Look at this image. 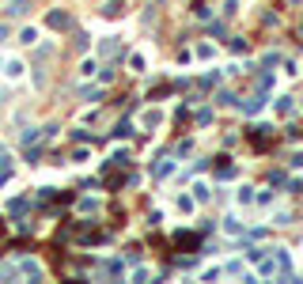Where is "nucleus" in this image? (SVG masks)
<instances>
[{
    "instance_id": "0eeeda50",
    "label": "nucleus",
    "mask_w": 303,
    "mask_h": 284,
    "mask_svg": "<svg viewBox=\"0 0 303 284\" xmlns=\"http://www.w3.org/2000/svg\"><path fill=\"white\" fill-rule=\"evenodd\" d=\"M224 231H228V235H239V231H243V224L228 216V220H224Z\"/></svg>"
},
{
    "instance_id": "39448f33",
    "label": "nucleus",
    "mask_w": 303,
    "mask_h": 284,
    "mask_svg": "<svg viewBox=\"0 0 303 284\" xmlns=\"http://www.w3.org/2000/svg\"><path fill=\"white\" fill-rule=\"evenodd\" d=\"M129 65H133V72H144V65H148V57H144V53H133V57H129Z\"/></svg>"
},
{
    "instance_id": "9b49d317",
    "label": "nucleus",
    "mask_w": 303,
    "mask_h": 284,
    "mask_svg": "<svg viewBox=\"0 0 303 284\" xmlns=\"http://www.w3.org/2000/svg\"><path fill=\"white\" fill-rule=\"evenodd\" d=\"M103 53H106V57H114V53H122V42H106V46H103Z\"/></svg>"
},
{
    "instance_id": "6e6552de",
    "label": "nucleus",
    "mask_w": 303,
    "mask_h": 284,
    "mask_svg": "<svg viewBox=\"0 0 303 284\" xmlns=\"http://www.w3.org/2000/svg\"><path fill=\"white\" fill-rule=\"evenodd\" d=\"M193 197H197V201L205 205V201H209V197H212V193H209V186H193Z\"/></svg>"
},
{
    "instance_id": "9d476101",
    "label": "nucleus",
    "mask_w": 303,
    "mask_h": 284,
    "mask_svg": "<svg viewBox=\"0 0 303 284\" xmlns=\"http://www.w3.org/2000/svg\"><path fill=\"white\" fill-rule=\"evenodd\" d=\"M193 15H197V19H209V4H201V0H197V4H193Z\"/></svg>"
},
{
    "instance_id": "4468645a",
    "label": "nucleus",
    "mask_w": 303,
    "mask_h": 284,
    "mask_svg": "<svg viewBox=\"0 0 303 284\" xmlns=\"http://www.w3.org/2000/svg\"><path fill=\"white\" fill-rule=\"evenodd\" d=\"M8 167H12V159H8V152L0 148V171H8Z\"/></svg>"
},
{
    "instance_id": "20e7f679",
    "label": "nucleus",
    "mask_w": 303,
    "mask_h": 284,
    "mask_svg": "<svg viewBox=\"0 0 303 284\" xmlns=\"http://www.w3.org/2000/svg\"><path fill=\"white\" fill-rule=\"evenodd\" d=\"M19 273H27V277L42 280V266H38V261H31V258H23V261H19Z\"/></svg>"
},
{
    "instance_id": "423d86ee",
    "label": "nucleus",
    "mask_w": 303,
    "mask_h": 284,
    "mask_svg": "<svg viewBox=\"0 0 303 284\" xmlns=\"http://www.w3.org/2000/svg\"><path fill=\"white\" fill-rule=\"evenodd\" d=\"M27 4H31V0H12V4H8V12H12V15H23Z\"/></svg>"
},
{
    "instance_id": "1a4fd4ad",
    "label": "nucleus",
    "mask_w": 303,
    "mask_h": 284,
    "mask_svg": "<svg viewBox=\"0 0 303 284\" xmlns=\"http://www.w3.org/2000/svg\"><path fill=\"white\" fill-rule=\"evenodd\" d=\"M220 8H224V15H235V12H239V0H224Z\"/></svg>"
},
{
    "instance_id": "f8f14e48",
    "label": "nucleus",
    "mask_w": 303,
    "mask_h": 284,
    "mask_svg": "<svg viewBox=\"0 0 303 284\" xmlns=\"http://www.w3.org/2000/svg\"><path fill=\"white\" fill-rule=\"evenodd\" d=\"M239 201H243V205L254 201V186H243V190H239Z\"/></svg>"
},
{
    "instance_id": "f03ea898",
    "label": "nucleus",
    "mask_w": 303,
    "mask_h": 284,
    "mask_svg": "<svg viewBox=\"0 0 303 284\" xmlns=\"http://www.w3.org/2000/svg\"><path fill=\"white\" fill-rule=\"evenodd\" d=\"M46 27H53V31H68V27H72V15L61 12V8H53V12L46 15Z\"/></svg>"
},
{
    "instance_id": "f257e3e1",
    "label": "nucleus",
    "mask_w": 303,
    "mask_h": 284,
    "mask_svg": "<svg viewBox=\"0 0 303 284\" xmlns=\"http://www.w3.org/2000/svg\"><path fill=\"white\" fill-rule=\"evenodd\" d=\"M174 247H178V250H197L201 247V235L197 231H174Z\"/></svg>"
},
{
    "instance_id": "7ed1b4c3",
    "label": "nucleus",
    "mask_w": 303,
    "mask_h": 284,
    "mask_svg": "<svg viewBox=\"0 0 303 284\" xmlns=\"http://www.w3.org/2000/svg\"><path fill=\"white\" fill-rule=\"evenodd\" d=\"M125 12V0H106V4H103V15L106 19H118Z\"/></svg>"
},
{
    "instance_id": "ddd939ff",
    "label": "nucleus",
    "mask_w": 303,
    "mask_h": 284,
    "mask_svg": "<svg viewBox=\"0 0 303 284\" xmlns=\"http://www.w3.org/2000/svg\"><path fill=\"white\" fill-rule=\"evenodd\" d=\"M288 167H296V171H303V152H292V159H288Z\"/></svg>"
}]
</instances>
